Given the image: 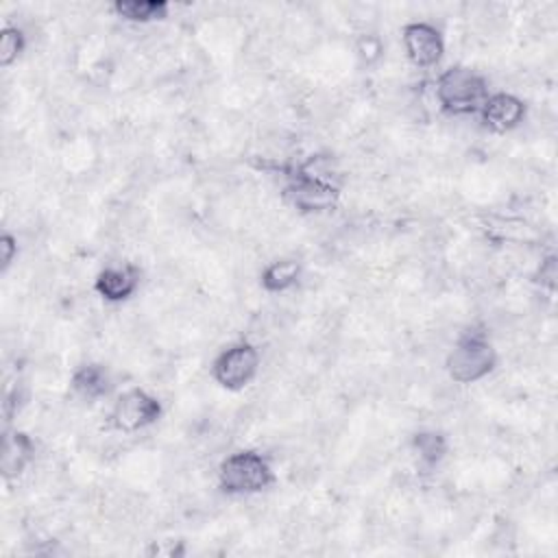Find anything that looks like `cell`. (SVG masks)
Returning a JSON list of instances; mask_svg holds the SVG:
<instances>
[{"label":"cell","instance_id":"1","mask_svg":"<svg viewBox=\"0 0 558 558\" xmlns=\"http://www.w3.org/2000/svg\"><path fill=\"white\" fill-rule=\"evenodd\" d=\"M499 368V349L482 325H469L456 333L442 355L445 377L456 386H475Z\"/></svg>","mask_w":558,"mask_h":558},{"label":"cell","instance_id":"11","mask_svg":"<svg viewBox=\"0 0 558 558\" xmlns=\"http://www.w3.org/2000/svg\"><path fill=\"white\" fill-rule=\"evenodd\" d=\"M70 395L87 405L109 399L116 390V377L109 364L100 360L78 362L68 377Z\"/></svg>","mask_w":558,"mask_h":558},{"label":"cell","instance_id":"7","mask_svg":"<svg viewBox=\"0 0 558 558\" xmlns=\"http://www.w3.org/2000/svg\"><path fill=\"white\" fill-rule=\"evenodd\" d=\"M399 46L414 70H434L447 54V35L436 22L412 17L399 26Z\"/></svg>","mask_w":558,"mask_h":558},{"label":"cell","instance_id":"9","mask_svg":"<svg viewBox=\"0 0 558 558\" xmlns=\"http://www.w3.org/2000/svg\"><path fill=\"white\" fill-rule=\"evenodd\" d=\"M39 458V440L33 432L7 425L2 432V447H0V473L2 482L17 484L24 480L37 464Z\"/></svg>","mask_w":558,"mask_h":558},{"label":"cell","instance_id":"5","mask_svg":"<svg viewBox=\"0 0 558 558\" xmlns=\"http://www.w3.org/2000/svg\"><path fill=\"white\" fill-rule=\"evenodd\" d=\"M264 353L257 342L248 338H238L227 342L209 362L211 381L231 395L246 390L262 375Z\"/></svg>","mask_w":558,"mask_h":558},{"label":"cell","instance_id":"15","mask_svg":"<svg viewBox=\"0 0 558 558\" xmlns=\"http://www.w3.org/2000/svg\"><path fill=\"white\" fill-rule=\"evenodd\" d=\"M33 41V33L22 20L7 17L0 31V68L4 72H11L17 63H22L28 57Z\"/></svg>","mask_w":558,"mask_h":558},{"label":"cell","instance_id":"4","mask_svg":"<svg viewBox=\"0 0 558 558\" xmlns=\"http://www.w3.org/2000/svg\"><path fill=\"white\" fill-rule=\"evenodd\" d=\"M490 92V78L466 63H451L432 81L434 102L447 118L477 116Z\"/></svg>","mask_w":558,"mask_h":558},{"label":"cell","instance_id":"16","mask_svg":"<svg viewBox=\"0 0 558 558\" xmlns=\"http://www.w3.org/2000/svg\"><path fill=\"white\" fill-rule=\"evenodd\" d=\"M384 52H386V41L377 33L362 31L355 35L353 54L360 65H364V68L377 65L384 59Z\"/></svg>","mask_w":558,"mask_h":558},{"label":"cell","instance_id":"14","mask_svg":"<svg viewBox=\"0 0 558 558\" xmlns=\"http://www.w3.org/2000/svg\"><path fill=\"white\" fill-rule=\"evenodd\" d=\"M408 449L421 471H436L451 453V438L438 427H418L410 434Z\"/></svg>","mask_w":558,"mask_h":558},{"label":"cell","instance_id":"17","mask_svg":"<svg viewBox=\"0 0 558 558\" xmlns=\"http://www.w3.org/2000/svg\"><path fill=\"white\" fill-rule=\"evenodd\" d=\"M22 255V240L15 229L4 227L0 233V275L7 277L13 268H17Z\"/></svg>","mask_w":558,"mask_h":558},{"label":"cell","instance_id":"8","mask_svg":"<svg viewBox=\"0 0 558 558\" xmlns=\"http://www.w3.org/2000/svg\"><path fill=\"white\" fill-rule=\"evenodd\" d=\"M144 283V268L135 262H109L92 277V292L105 305H124L135 299Z\"/></svg>","mask_w":558,"mask_h":558},{"label":"cell","instance_id":"3","mask_svg":"<svg viewBox=\"0 0 558 558\" xmlns=\"http://www.w3.org/2000/svg\"><path fill=\"white\" fill-rule=\"evenodd\" d=\"M281 198L301 216H325L342 201V185L307 159L281 168Z\"/></svg>","mask_w":558,"mask_h":558},{"label":"cell","instance_id":"10","mask_svg":"<svg viewBox=\"0 0 558 558\" xmlns=\"http://www.w3.org/2000/svg\"><path fill=\"white\" fill-rule=\"evenodd\" d=\"M530 105L523 96L510 89H493L477 111L480 126L493 135H508L523 126Z\"/></svg>","mask_w":558,"mask_h":558},{"label":"cell","instance_id":"2","mask_svg":"<svg viewBox=\"0 0 558 558\" xmlns=\"http://www.w3.org/2000/svg\"><path fill=\"white\" fill-rule=\"evenodd\" d=\"M216 488L227 497H257L279 482L275 458L257 447L225 453L214 471Z\"/></svg>","mask_w":558,"mask_h":558},{"label":"cell","instance_id":"12","mask_svg":"<svg viewBox=\"0 0 558 558\" xmlns=\"http://www.w3.org/2000/svg\"><path fill=\"white\" fill-rule=\"evenodd\" d=\"M305 277V264L296 255H279L262 264L257 286L268 296H286L294 292Z\"/></svg>","mask_w":558,"mask_h":558},{"label":"cell","instance_id":"18","mask_svg":"<svg viewBox=\"0 0 558 558\" xmlns=\"http://www.w3.org/2000/svg\"><path fill=\"white\" fill-rule=\"evenodd\" d=\"M532 279L534 283L541 288V290H547V292H554L556 290V279H558V262H556V255L554 253H547L538 259L534 272H532Z\"/></svg>","mask_w":558,"mask_h":558},{"label":"cell","instance_id":"13","mask_svg":"<svg viewBox=\"0 0 558 558\" xmlns=\"http://www.w3.org/2000/svg\"><path fill=\"white\" fill-rule=\"evenodd\" d=\"M174 4L168 0H116L107 7V13L118 22L135 28H150L172 17Z\"/></svg>","mask_w":558,"mask_h":558},{"label":"cell","instance_id":"6","mask_svg":"<svg viewBox=\"0 0 558 558\" xmlns=\"http://www.w3.org/2000/svg\"><path fill=\"white\" fill-rule=\"evenodd\" d=\"M163 414L166 405L157 392L135 384L113 395L107 410V425L120 436H137L153 429Z\"/></svg>","mask_w":558,"mask_h":558}]
</instances>
